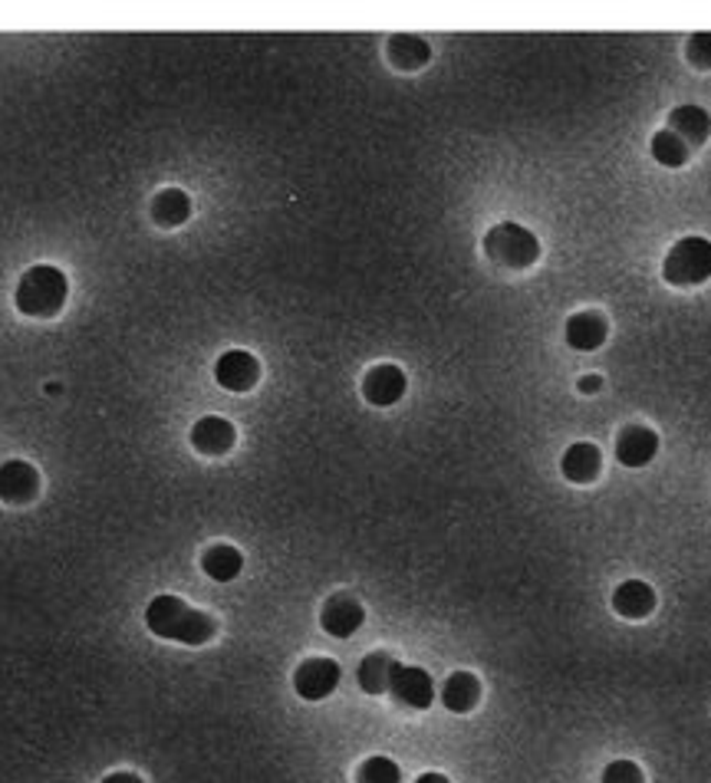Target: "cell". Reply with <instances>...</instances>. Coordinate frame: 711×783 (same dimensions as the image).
Returning a JSON list of instances; mask_svg holds the SVG:
<instances>
[{
  "mask_svg": "<svg viewBox=\"0 0 711 783\" xmlns=\"http://www.w3.org/2000/svg\"><path fill=\"white\" fill-rule=\"evenodd\" d=\"M485 254L501 264V267H511V271H528L540 261V241L533 237V231L514 224V221H505V224H495L488 234H485Z\"/></svg>",
  "mask_w": 711,
  "mask_h": 783,
  "instance_id": "obj_3",
  "label": "cell"
},
{
  "mask_svg": "<svg viewBox=\"0 0 711 783\" xmlns=\"http://www.w3.org/2000/svg\"><path fill=\"white\" fill-rule=\"evenodd\" d=\"M389 60L399 70H418L432 60V46L415 33H395L389 40Z\"/></svg>",
  "mask_w": 711,
  "mask_h": 783,
  "instance_id": "obj_20",
  "label": "cell"
},
{
  "mask_svg": "<svg viewBox=\"0 0 711 783\" xmlns=\"http://www.w3.org/2000/svg\"><path fill=\"white\" fill-rule=\"evenodd\" d=\"M40 490V474L26 462L0 465V500L3 504H30Z\"/></svg>",
  "mask_w": 711,
  "mask_h": 783,
  "instance_id": "obj_12",
  "label": "cell"
},
{
  "mask_svg": "<svg viewBox=\"0 0 711 783\" xmlns=\"http://www.w3.org/2000/svg\"><path fill=\"white\" fill-rule=\"evenodd\" d=\"M399 668V662L389 655V652H369L359 668H355V678H359V688L365 695H385L389 685H392V671Z\"/></svg>",
  "mask_w": 711,
  "mask_h": 783,
  "instance_id": "obj_18",
  "label": "cell"
},
{
  "mask_svg": "<svg viewBox=\"0 0 711 783\" xmlns=\"http://www.w3.org/2000/svg\"><path fill=\"white\" fill-rule=\"evenodd\" d=\"M415 783H452V781H448L445 774H435V771H432V774H422Z\"/></svg>",
  "mask_w": 711,
  "mask_h": 783,
  "instance_id": "obj_28",
  "label": "cell"
},
{
  "mask_svg": "<svg viewBox=\"0 0 711 783\" xmlns=\"http://www.w3.org/2000/svg\"><path fill=\"white\" fill-rule=\"evenodd\" d=\"M70 297V281L60 267L53 264H36L30 267L13 294V304L23 316H36V319H50L63 310Z\"/></svg>",
  "mask_w": 711,
  "mask_h": 783,
  "instance_id": "obj_2",
  "label": "cell"
},
{
  "mask_svg": "<svg viewBox=\"0 0 711 783\" xmlns=\"http://www.w3.org/2000/svg\"><path fill=\"white\" fill-rule=\"evenodd\" d=\"M355 781L359 783H402V771H399V764H395V761H389V758H369V761H362V768H359Z\"/></svg>",
  "mask_w": 711,
  "mask_h": 783,
  "instance_id": "obj_23",
  "label": "cell"
},
{
  "mask_svg": "<svg viewBox=\"0 0 711 783\" xmlns=\"http://www.w3.org/2000/svg\"><path fill=\"white\" fill-rule=\"evenodd\" d=\"M146 626L152 635L169 638V642H181V645H204L217 632V623L208 613L188 606L181 596H172V593H162L149 603Z\"/></svg>",
  "mask_w": 711,
  "mask_h": 783,
  "instance_id": "obj_1",
  "label": "cell"
},
{
  "mask_svg": "<svg viewBox=\"0 0 711 783\" xmlns=\"http://www.w3.org/2000/svg\"><path fill=\"white\" fill-rule=\"evenodd\" d=\"M599 468H603V455H599V448H596L593 442H576V445H570V448L563 452V458H560L563 477L573 480V484H590V480H596V477H599Z\"/></svg>",
  "mask_w": 711,
  "mask_h": 783,
  "instance_id": "obj_16",
  "label": "cell"
},
{
  "mask_svg": "<svg viewBox=\"0 0 711 783\" xmlns=\"http://www.w3.org/2000/svg\"><path fill=\"white\" fill-rule=\"evenodd\" d=\"M689 156H692V149H689L676 133L662 129V133L652 136V158H656L659 165H666V168H682V165L689 161Z\"/></svg>",
  "mask_w": 711,
  "mask_h": 783,
  "instance_id": "obj_22",
  "label": "cell"
},
{
  "mask_svg": "<svg viewBox=\"0 0 711 783\" xmlns=\"http://www.w3.org/2000/svg\"><path fill=\"white\" fill-rule=\"evenodd\" d=\"M662 274L669 284L676 287H699L711 277V241L709 237H682L666 264H662Z\"/></svg>",
  "mask_w": 711,
  "mask_h": 783,
  "instance_id": "obj_4",
  "label": "cell"
},
{
  "mask_svg": "<svg viewBox=\"0 0 711 783\" xmlns=\"http://www.w3.org/2000/svg\"><path fill=\"white\" fill-rule=\"evenodd\" d=\"M405 389H408V379H405V372H402L399 366H392V362L372 366V369L365 372V379H362V395H365V402L375 405V409L395 405V402L405 395Z\"/></svg>",
  "mask_w": 711,
  "mask_h": 783,
  "instance_id": "obj_8",
  "label": "cell"
},
{
  "mask_svg": "<svg viewBox=\"0 0 711 783\" xmlns=\"http://www.w3.org/2000/svg\"><path fill=\"white\" fill-rule=\"evenodd\" d=\"M689 60L702 70H711V33H696L689 40Z\"/></svg>",
  "mask_w": 711,
  "mask_h": 783,
  "instance_id": "obj_25",
  "label": "cell"
},
{
  "mask_svg": "<svg viewBox=\"0 0 711 783\" xmlns=\"http://www.w3.org/2000/svg\"><path fill=\"white\" fill-rule=\"evenodd\" d=\"M613 610L623 620H646L656 610V590L643 580H626L613 593Z\"/></svg>",
  "mask_w": 711,
  "mask_h": 783,
  "instance_id": "obj_14",
  "label": "cell"
},
{
  "mask_svg": "<svg viewBox=\"0 0 711 783\" xmlns=\"http://www.w3.org/2000/svg\"><path fill=\"white\" fill-rule=\"evenodd\" d=\"M659 452V435L646 425H629L619 438H616V462L626 468H643L656 458Z\"/></svg>",
  "mask_w": 711,
  "mask_h": 783,
  "instance_id": "obj_11",
  "label": "cell"
},
{
  "mask_svg": "<svg viewBox=\"0 0 711 783\" xmlns=\"http://www.w3.org/2000/svg\"><path fill=\"white\" fill-rule=\"evenodd\" d=\"M340 665L333 658H307L297 671H294V691L304 701H323L337 691L340 685Z\"/></svg>",
  "mask_w": 711,
  "mask_h": 783,
  "instance_id": "obj_5",
  "label": "cell"
},
{
  "mask_svg": "<svg viewBox=\"0 0 711 783\" xmlns=\"http://www.w3.org/2000/svg\"><path fill=\"white\" fill-rule=\"evenodd\" d=\"M603 783H646V777L636 761H613L603 771Z\"/></svg>",
  "mask_w": 711,
  "mask_h": 783,
  "instance_id": "obj_24",
  "label": "cell"
},
{
  "mask_svg": "<svg viewBox=\"0 0 711 783\" xmlns=\"http://www.w3.org/2000/svg\"><path fill=\"white\" fill-rule=\"evenodd\" d=\"M576 389L586 392V395H596V392L603 389V375H583V379L576 382Z\"/></svg>",
  "mask_w": 711,
  "mask_h": 783,
  "instance_id": "obj_26",
  "label": "cell"
},
{
  "mask_svg": "<svg viewBox=\"0 0 711 783\" xmlns=\"http://www.w3.org/2000/svg\"><path fill=\"white\" fill-rule=\"evenodd\" d=\"M365 623V610L359 606V600L340 593V596H330L323 603V613H320V626L327 635L333 638H350L355 635V628Z\"/></svg>",
  "mask_w": 711,
  "mask_h": 783,
  "instance_id": "obj_10",
  "label": "cell"
},
{
  "mask_svg": "<svg viewBox=\"0 0 711 783\" xmlns=\"http://www.w3.org/2000/svg\"><path fill=\"white\" fill-rule=\"evenodd\" d=\"M389 695H392L395 701L415 708V711H425V708H432V701H435V681H432V675H428L425 668H418V665H399V668L392 671Z\"/></svg>",
  "mask_w": 711,
  "mask_h": 783,
  "instance_id": "obj_7",
  "label": "cell"
},
{
  "mask_svg": "<svg viewBox=\"0 0 711 783\" xmlns=\"http://www.w3.org/2000/svg\"><path fill=\"white\" fill-rule=\"evenodd\" d=\"M103 783H142L136 774H129V771H119V774H109Z\"/></svg>",
  "mask_w": 711,
  "mask_h": 783,
  "instance_id": "obj_27",
  "label": "cell"
},
{
  "mask_svg": "<svg viewBox=\"0 0 711 783\" xmlns=\"http://www.w3.org/2000/svg\"><path fill=\"white\" fill-rule=\"evenodd\" d=\"M261 379V362L247 349H227L214 362V382L227 392H251Z\"/></svg>",
  "mask_w": 711,
  "mask_h": 783,
  "instance_id": "obj_6",
  "label": "cell"
},
{
  "mask_svg": "<svg viewBox=\"0 0 711 783\" xmlns=\"http://www.w3.org/2000/svg\"><path fill=\"white\" fill-rule=\"evenodd\" d=\"M669 133H676L689 149H699L705 139L711 136V116L702 109V106H679V109H672V116H669V126H666Z\"/></svg>",
  "mask_w": 711,
  "mask_h": 783,
  "instance_id": "obj_17",
  "label": "cell"
},
{
  "mask_svg": "<svg viewBox=\"0 0 711 783\" xmlns=\"http://www.w3.org/2000/svg\"><path fill=\"white\" fill-rule=\"evenodd\" d=\"M481 701V681L471 671H452L442 685V705L452 715H468Z\"/></svg>",
  "mask_w": 711,
  "mask_h": 783,
  "instance_id": "obj_15",
  "label": "cell"
},
{
  "mask_svg": "<svg viewBox=\"0 0 711 783\" xmlns=\"http://www.w3.org/2000/svg\"><path fill=\"white\" fill-rule=\"evenodd\" d=\"M237 442V432L227 419L221 415H204L194 422L191 428V445L198 455H208V458H217V455H227Z\"/></svg>",
  "mask_w": 711,
  "mask_h": 783,
  "instance_id": "obj_9",
  "label": "cell"
},
{
  "mask_svg": "<svg viewBox=\"0 0 711 783\" xmlns=\"http://www.w3.org/2000/svg\"><path fill=\"white\" fill-rule=\"evenodd\" d=\"M152 218L162 228H178L191 218V198L181 188H166L152 198Z\"/></svg>",
  "mask_w": 711,
  "mask_h": 783,
  "instance_id": "obj_21",
  "label": "cell"
},
{
  "mask_svg": "<svg viewBox=\"0 0 711 783\" xmlns=\"http://www.w3.org/2000/svg\"><path fill=\"white\" fill-rule=\"evenodd\" d=\"M606 336H609V322L596 310H583V314H573L566 319V342L580 352L599 349L606 342Z\"/></svg>",
  "mask_w": 711,
  "mask_h": 783,
  "instance_id": "obj_13",
  "label": "cell"
},
{
  "mask_svg": "<svg viewBox=\"0 0 711 783\" xmlns=\"http://www.w3.org/2000/svg\"><path fill=\"white\" fill-rule=\"evenodd\" d=\"M201 570H204L214 583H231V580L241 576V570H244V557H241V550L231 547V543H214V547L204 550V557H201Z\"/></svg>",
  "mask_w": 711,
  "mask_h": 783,
  "instance_id": "obj_19",
  "label": "cell"
}]
</instances>
